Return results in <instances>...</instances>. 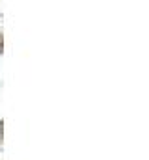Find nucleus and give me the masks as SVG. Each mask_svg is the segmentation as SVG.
Returning <instances> with one entry per match:
<instances>
[]
</instances>
